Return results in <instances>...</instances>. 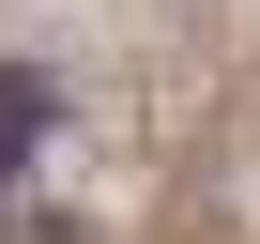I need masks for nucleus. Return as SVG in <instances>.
I'll return each instance as SVG.
<instances>
[{
  "instance_id": "nucleus-1",
  "label": "nucleus",
  "mask_w": 260,
  "mask_h": 244,
  "mask_svg": "<svg viewBox=\"0 0 260 244\" xmlns=\"http://www.w3.org/2000/svg\"><path fill=\"white\" fill-rule=\"evenodd\" d=\"M31 138H46V76H0V168H16Z\"/></svg>"
}]
</instances>
